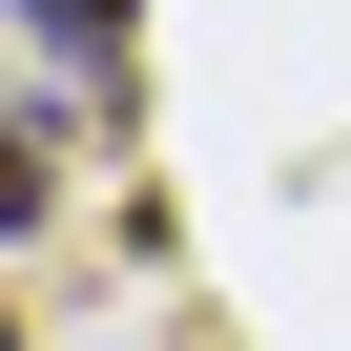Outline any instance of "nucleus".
<instances>
[{
  "label": "nucleus",
  "mask_w": 351,
  "mask_h": 351,
  "mask_svg": "<svg viewBox=\"0 0 351 351\" xmlns=\"http://www.w3.org/2000/svg\"><path fill=\"white\" fill-rule=\"evenodd\" d=\"M21 21H42V62L104 104V83H124V21H145V0H21Z\"/></svg>",
  "instance_id": "1"
},
{
  "label": "nucleus",
  "mask_w": 351,
  "mask_h": 351,
  "mask_svg": "<svg viewBox=\"0 0 351 351\" xmlns=\"http://www.w3.org/2000/svg\"><path fill=\"white\" fill-rule=\"evenodd\" d=\"M42 207H62V145H42V124H21V104H0V248H21V228H42Z\"/></svg>",
  "instance_id": "2"
}]
</instances>
